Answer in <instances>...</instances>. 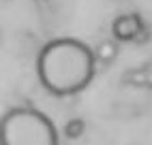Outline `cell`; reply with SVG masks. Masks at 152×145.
Wrapping results in <instances>:
<instances>
[{
  "instance_id": "cell-1",
  "label": "cell",
  "mask_w": 152,
  "mask_h": 145,
  "mask_svg": "<svg viewBox=\"0 0 152 145\" xmlns=\"http://www.w3.org/2000/svg\"><path fill=\"white\" fill-rule=\"evenodd\" d=\"M96 72L92 47L77 38H54L37 56V77L54 96H73L90 86Z\"/></svg>"
},
{
  "instance_id": "cell-2",
  "label": "cell",
  "mask_w": 152,
  "mask_h": 145,
  "mask_svg": "<svg viewBox=\"0 0 152 145\" xmlns=\"http://www.w3.org/2000/svg\"><path fill=\"white\" fill-rule=\"evenodd\" d=\"M0 145H58V130L43 111L17 107L0 120Z\"/></svg>"
},
{
  "instance_id": "cell-3",
  "label": "cell",
  "mask_w": 152,
  "mask_h": 145,
  "mask_svg": "<svg viewBox=\"0 0 152 145\" xmlns=\"http://www.w3.org/2000/svg\"><path fill=\"white\" fill-rule=\"evenodd\" d=\"M144 32H146L144 19L137 13L118 15L114 22H111V36H114V41H118V43H133V41H139Z\"/></svg>"
},
{
  "instance_id": "cell-4",
  "label": "cell",
  "mask_w": 152,
  "mask_h": 145,
  "mask_svg": "<svg viewBox=\"0 0 152 145\" xmlns=\"http://www.w3.org/2000/svg\"><path fill=\"white\" fill-rule=\"evenodd\" d=\"M118 54H120V45H118V41H114V38H103V41H99L96 47L92 49L94 62H96V64H103V66L114 64L116 58H118Z\"/></svg>"
},
{
  "instance_id": "cell-5",
  "label": "cell",
  "mask_w": 152,
  "mask_h": 145,
  "mask_svg": "<svg viewBox=\"0 0 152 145\" xmlns=\"http://www.w3.org/2000/svg\"><path fill=\"white\" fill-rule=\"evenodd\" d=\"M84 132H86V122H84L82 117H71V120L64 124V128H62V134H64L66 139H71V141L79 139Z\"/></svg>"
}]
</instances>
